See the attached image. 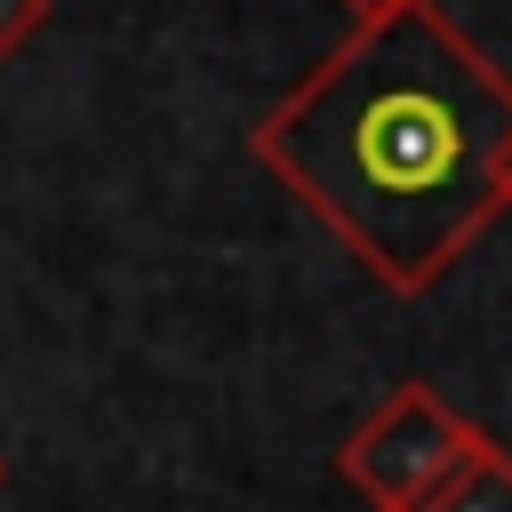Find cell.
Wrapping results in <instances>:
<instances>
[{"label":"cell","instance_id":"cell-4","mask_svg":"<svg viewBox=\"0 0 512 512\" xmlns=\"http://www.w3.org/2000/svg\"><path fill=\"white\" fill-rule=\"evenodd\" d=\"M40 24H48V0H0V64H8Z\"/></svg>","mask_w":512,"mask_h":512},{"label":"cell","instance_id":"cell-3","mask_svg":"<svg viewBox=\"0 0 512 512\" xmlns=\"http://www.w3.org/2000/svg\"><path fill=\"white\" fill-rule=\"evenodd\" d=\"M416 512H512V448H480L432 504H416Z\"/></svg>","mask_w":512,"mask_h":512},{"label":"cell","instance_id":"cell-2","mask_svg":"<svg viewBox=\"0 0 512 512\" xmlns=\"http://www.w3.org/2000/svg\"><path fill=\"white\" fill-rule=\"evenodd\" d=\"M488 448V432L472 416H456L432 384H392L336 448V472L368 496V512H416L432 504L472 456Z\"/></svg>","mask_w":512,"mask_h":512},{"label":"cell","instance_id":"cell-1","mask_svg":"<svg viewBox=\"0 0 512 512\" xmlns=\"http://www.w3.org/2000/svg\"><path fill=\"white\" fill-rule=\"evenodd\" d=\"M248 152L384 288L424 296L512 208V72L416 0L344 32L248 128Z\"/></svg>","mask_w":512,"mask_h":512},{"label":"cell","instance_id":"cell-6","mask_svg":"<svg viewBox=\"0 0 512 512\" xmlns=\"http://www.w3.org/2000/svg\"><path fill=\"white\" fill-rule=\"evenodd\" d=\"M0 488H8V456H0Z\"/></svg>","mask_w":512,"mask_h":512},{"label":"cell","instance_id":"cell-5","mask_svg":"<svg viewBox=\"0 0 512 512\" xmlns=\"http://www.w3.org/2000/svg\"><path fill=\"white\" fill-rule=\"evenodd\" d=\"M344 8V24L360 32V24H384V16H400V8H416V0H336Z\"/></svg>","mask_w":512,"mask_h":512}]
</instances>
